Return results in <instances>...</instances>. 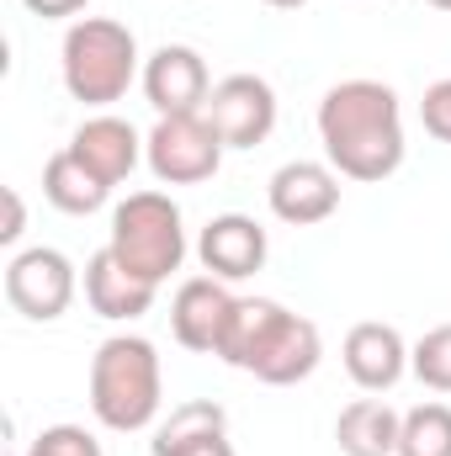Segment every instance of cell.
Wrapping results in <instances>:
<instances>
[{"instance_id": "cell-1", "label": "cell", "mask_w": 451, "mask_h": 456, "mask_svg": "<svg viewBox=\"0 0 451 456\" xmlns=\"http://www.w3.org/2000/svg\"><path fill=\"white\" fill-rule=\"evenodd\" d=\"M319 143L345 181H388L404 165V107L382 80H340L319 102Z\"/></svg>"}, {"instance_id": "cell-2", "label": "cell", "mask_w": 451, "mask_h": 456, "mask_svg": "<svg viewBox=\"0 0 451 456\" xmlns=\"http://www.w3.org/2000/svg\"><path fill=\"white\" fill-rule=\"evenodd\" d=\"M218 361H228L234 371H250L266 387H292L319 371L324 340H319L314 319H303L271 297H239L228 314Z\"/></svg>"}, {"instance_id": "cell-3", "label": "cell", "mask_w": 451, "mask_h": 456, "mask_svg": "<svg viewBox=\"0 0 451 456\" xmlns=\"http://www.w3.org/2000/svg\"><path fill=\"white\" fill-rule=\"evenodd\" d=\"M165 403V371H160V350L144 335H112L96 345L91 355V414L117 430H149L160 419Z\"/></svg>"}, {"instance_id": "cell-4", "label": "cell", "mask_w": 451, "mask_h": 456, "mask_svg": "<svg viewBox=\"0 0 451 456\" xmlns=\"http://www.w3.org/2000/svg\"><path fill=\"white\" fill-rule=\"evenodd\" d=\"M59 75H64V91L86 107H112L127 96V86L144 75L138 64V37L112 21V16H80L70 21L64 32V48H59Z\"/></svg>"}, {"instance_id": "cell-5", "label": "cell", "mask_w": 451, "mask_h": 456, "mask_svg": "<svg viewBox=\"0 0 451 456\" xmlns=\"http://www.w3.org/2000/svg\"><path fill=\"white\" fill-rule=\"evenodd\" d=\"M107 249L133 276L165 287L181 271V260H186V218H181V208L165 191H133L127 202L112 208Z\"/></svg>"}, {"instance_id": "cell-6", "label": "cell", "mask_w": 451, "mask_h": 456, "mask_svg": "<svg viewBox=\"0 0 451 456\" xmlns=\"http://www.w3.org/2000/svg\"><path fill=\"white\" fill-rule=\"evenodd\" d=\"M144 159H149L154 181H165V186H202L224 165V138L208 122V112L160 117L144 138Z\"/></svg>"}, {"instance_id": "cell-7", "label": "cell", "mask_w": 451, "mask_h": 456, "mask_svg": "<svg viewBox=\"0 0 451 456\" xmlns=\"http://www.w3.org/2000/svg\"><path fill=\"white\" fill-rule=\"evenodd\" d=\"M75 287H80L75 260H70L64 249H53V244L21 249V255L5 260V303H11L21 319H32V324L64 319L70 303H75Z\"/></svg>"}, {"instance_id": "cell-8", "label": "cell", "mask_w": 451, "mask_h": 456, "mask_svg": "<svg viewBox=\"0 0 451 456\" xmlns=\"http://www.w3.org/2000/svg\"><path fill=\"white\" fill-rule=\"evenodd\" d=\"M202 112L218 127L224 149H255L276 127V91L260 75H228V80L213 86V96H208Z\"/></svg>"}, {"instance_id": "cell-9", "label": "cell", "mask_w": 451, "mask_h": 456, "mask_svg": "<svg viewBox=\"0 0 451 456\" xmlns=\"http://www.w3.org/2000/svg\"><path fill=\"white\" fill-rule=\"evenodd\" d=\"M266 202L282 224L292 228H314L324 218L340 213V170L330 159H287L271 186H266Z\"/></svg>"}, {"instance_id": "cell-10", "label": "cell", "mask_w": 451, "mask_h": 456, "mask_svg": "<svg viewBox=\"0 0 451 456\" xmlns=\"http://www.w3.org/2000/svg\"><path fill=\"white\" fill-rule=\"evenodd\" d=\"M144 96L160 117H181V112H202L208 96H213V80H208V59L186 43H165L144 59Z\"/></svg>"}, {"instance_id": "cell-11", "label": "cell", "mask_w": 451, "mask_h": 456, "mask_svg": "<svg viewBox=\"0 0 451 456\" xmlns=\"http://www.w3.org/2000/svg\"><path fill=\"white\" fill-rule=\"evenodd\" d=\"M234 303H239V297L228 292V281H218V276H192V281H181L176 297H170V335H176V345H186V350H197V355H218Z\"/></svg>"}, {"instance_id": "cell-12", "label": "cell", "mask_w": 451, "mask_h": 456, "mask_svg": "<svg viewBox=\"0 0 451 456\" xmlns=\"http://www.w3.org/2000/svg\"><path fill=\"white\" fill-rule=\"evenodd\" d=\"M266 255H271L266 228L255 224V218H244V213H218L213 224L197 233V260H202V271L218 276V281H244V276H255V271L266 265Z\"/></svg>"}, {"instance_id": "cell-13", "label": "cell", "mask_w": 451, "mask_h": 456, "mask_svg": "<svg viewBox=\"0 0 451 456\" xmlns=\"http://www.w3.org/2000/svg\"><path fill=\"white\" fill-rule=\"evenodd\" d=\"M340 355H345V371H350V382L361 393H388L409 371V345H404V335L393 324H382V319L356 324L345 335V345H340Z\"/></svg>"}, {"instance_id": "cell-14", "label": "cell", "mask_w": 451, "mask_h": 456, "mask_svg": "<svg viewBox=\"0 0 451 456\" xmlns=\"http://www.w3.org/2000/svg\"><path fill=\"white\" fill-rule=\"evenodd\" d=\"M64 149H70L86 170H96L107 186L127 181V175L138 170V159H144V138H138V127H133V122H122V117H112V112L86 117Z\"/></svg>"}, {"instance_id": "cell-15", "label": "cell", "mask_w": 451, "mask_h": 456, "mask_svg": "<svg viewBox=\"0 0 451 456\" xmlns=\"http://www.w3.org/2000/svg\"><path fill=\"white\" fill-rule=\"evenodd\" d=\"M154 297H160V287L133 276L112 249H96L86 260V303H91V314H102L112 324H133V319H144L154 308Z\"/></svg>"}, {"instance_id": "cell-16", "label": "cell", "mask_w": 451, "mask_h": 456, "mask_svg": "<svg viewBox=\"0 0 451 456\" xmlns=\"http://www.w3.org/2000/svg\"><path fill=\"white\" fill-rule=\"evenodd\" d=\"M149 452L154 456H234L228 414L213 398H192V403L170 409V419L154 430Z\"/></svg>"}, {"instance_id": "cell-17", "label": "cell", "mask_w": 451, "mask_h": 456, "mask_svg": "<svg viewBox=\"0 0 451 456\" xmlns=\"http://www.w3.org/2000/svg\"><path fill=\"white\" fill-rule=\"evenodd\" d=\"M398 430L404 414L388 398H356L335 419V441L345 456H398Z\"/></svg>"}, {"instance_id": "cell-18", "label": "cell", "mask_w": 451, "mask_h": 456, "mask_svg": "<svg viewBox=\"0 0 451 456\" xmlns=\"http://www.w3.org/2000/svg\"><path fill=\"white\" fill-rule=\"evenodd\" d=\"M43 197H48L59 213H70V218H91L96 208H107L112 186H107L96 170H86L70 149H59V154L43 165Z\"/></svg>"}, {"instance_id": "cell-19", "label": "cell", "mask_w": 451, "mask_h": 456, "mask_svg": "<svg viewBox=\"0 0 451 456\" xmlns=\"http://www.w3.org/2000/svg\"><path fill=\"white\" fill-rule=\"evenodd\" d=\"M398 456H451V403H420L404 414Z\"/></svg>"}, {"instance_id": "cell-20", "label": "cell", "mask_w": 451, "mask_h": 456, "mask_svg": "<svg viewBox=\"0 0 451 456\" xmlns=\"http://www.w3.org/2000/svg\"><path fill=\"white\" fill-rule=\"evenodd\" d=\"M409 371L430 393H451V324H436L409 345Z\"/></svg>"}, {"instance_id": "cell-21", "label": "cell", "mask_w": 451, "mask_h": 456, "mask_svg": "<svg viewBox=\"0 0 451 456\" xmlns=\"http://www.w3.org/2000/svg\"><path fill=\"white\" fill-rule=\"evenodd\" d=\"M27 456H102V441H96L86 425H48V430L27 446Z\"/></svg>"}, {"instance_id": "cell-22", "label": "cell", "mask_w": 451, "mask_h": 456, "mask_svg": "<svg viewBox=\"0 0 451 456\" xmlns=\"http://www.w3.org/2000/svg\"><path fill=\"white\" fill-rule=\"evenodd\" d=\"M420 122H425L430 138L451 143V80H436V86L425 91V102H420Z\"/></svg>"}, {"instance_id": "cell-23", "label": "cell", "mask_w": 451, "mask_h": 456, "mask_svg": "<svg viewBox=\"0 0 451 456\" xmlns=\"http://www.w3.org/2000/svg\"><path fill=\"white\" fill-rule=\"evenodd\" d=\"M32 16H43V21H64V16H80L91 0H21Z\"/></svg>"}, {"instance_id": "cell-24", "label": "cell", "mask_w": 451, "mask_h": 456, "mask_svg": "<svg viewBox=\"0 0 451 456\" xmlns=\"http://www.w3.org/2000/svg\"><path fill=\"white\" fill-rule=\"evenodd\" d=\"M21 228H27L21 191H11V186H5V228H0V244H16V239H21Z\"/></svg>"}, {"instance_id": "cell-25", "label": "cell", "mask_w": 451, "mask_h": 456, "mask_svg": "<svg viewBox=\"0 0 451 456\" xmlns=\"http://www.w3.org/2000/svg\"><path fill=\"white\" fill-rule=\"evenodd\" d=\"M271 11H298V5H308V0H266Z\"/></svg>"}, {"instance_id": "cell-26", "label": "cell", "mask_w": 451, "mask_h": 456, "mask_svg": "<svg viewBox=\"0 0 451 456\" xmlns=\"http://www.w3.org/2000/svg\"><path fill=\"white\" fill-rule=\"evenodd\" d=\"M425 5H436V11H451V0H425Z\"/></svg>"}]
</instances>
